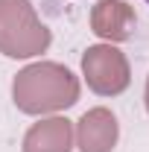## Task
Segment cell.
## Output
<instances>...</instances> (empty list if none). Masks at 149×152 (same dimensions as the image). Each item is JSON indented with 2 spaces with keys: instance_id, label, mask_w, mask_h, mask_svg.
<instances>
[{
  "instance_id": "obj_1",
  "label": "cell",
  "mask_w": 149,
  "mask_h": 152,
  "mask_svg": "<svg viewBox=\"0 0 149 152\" xmlns=\"http://www.w3.org/2000/svg\"><path fill=\"white\" fill-rule=\"evenodd\" d=\"M12 99L23 114L61 111L79 99V79L58 61H35L18 70L12 82Z\"/></svg>"
},
{
  "instance_id": "obj_2",
  "label": "cell",
  "mask_w": 149,
  "mask_h": 152,
  "mask_svg": "<svg viewBox=\"0 0 149 152\" xmlns=\"http://www.w3.org/2000/svg\"><path fill=\"white\" fill-rule=\"evenodd\" d=\"M50 29L29 0H0V53L9 58H32L50 47Z\"/></svg>"
},
{
  "instance_id": "obj_3",
  "label": "cell",
  "mask_w": 149,
  "mask_h": 152,
  "mask_svg": "<svg viewBox=\"0 0 149 152\" xmlns=\"http://www.w3.org/2000/svg\"><path fill=\"white\" fill-rule=\"evenodd\" d=\"M82 73L88 79V88L99 96H117L129 88V58L111 44H93L82 56Z\"/></svg>"
},
{
  "instance_id": "obj_4",
  "label": "cell",
  "mask_w": 149,
  "mask_h": 152,
  "mask_svg": "<svg viewBox=\"0 0 149 152\" xmlns=\"http://www.w3.org/2000/svg\"><path fill=\"white\" fill-rule=\"evenodd\" d=\"M120 137L117 117L108 108H91L76 123V146L79 152H111Z\"/></svg>"
},
{
  "instance_id": "obj_5",
  "label": "cell",
  "mask_w": 149,
  "mask_h": 152,
  "mask_svg": "<svg viewBox=\"0 0 149 152\" xmlns=\"http://www.w3.org/2000/svg\"><path fill=\"white\" fill-rule=\"evenodd\" d=\"M91 29L105 41H126L134 29V9L123 0H99L91 12Z\"/></svg>"
},
{
  "instance_id": "obj_6",
  "label": "cell",
  "mask_w": 149,
  "mask_h": 152,
  "mask_svg": "<svg viewBox=\"0 0 149 152\" xmlns=\"http://www.w3.org/2000/svg\"><path fill=\"white\" fill-rule=\"evenodd\" d=\"M73 149V123L67 117H50L32 123L23 134V152H70Z\"/></svg>"
},
{
  "instance_id": "obj_7",
  "label": "cell",
  "mask_w": 149,
  "mask_h": 152,
  "mask_svg": "<svg viewBox=\"0 0 149 152\" xmlns=\"http://www.w3.org/2000/svg\"><path fill=\"white\" fill-rule=\"evenodd\" d=\"M146 111H149V79H146Z\"/></svg>"
},
{
  "instance_id": "obj_8",
  "label": "cell",
  "mask_w": 149,
  "mask_h": 152,
  "mask_svg": "<svg viewBox=\"0 0 149 152\" xmlns=\"http://www.w3.org/2000/svg\"><path fill=\"white\" fill-rule=\"evenodd\" d=\"M146 3H149V0H146Z\"/></svg>"
}]
</instances>
